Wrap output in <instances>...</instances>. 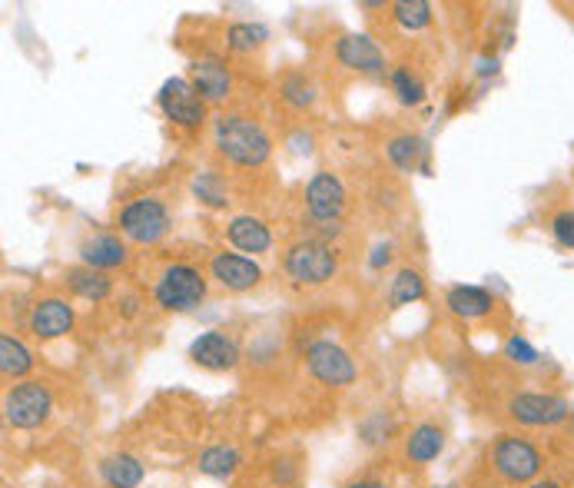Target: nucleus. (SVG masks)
I'll return each instance as SVG.
<instances>
[{
  "label": "nucleus",
  "mask_w": 574,
  "mask_h": 488,
  "mask_svg": "<svg viewBox=\"0 0 574 488\" xmlns=\"http://www.w3.org/2000/svg\"><path fill=\"white\" fill-rule=\"evenodd\" d=\"M505 359L518 362V366H535V362H538V349L531 346L525 336H511L505 342Z\"/></svg>",
  "instance_id": "7c9ffc66"
},
{
  "label": "nucleus",
  "mask_w": 574,
  "mask_h": 488,
  "mask_svg": "<svg viewBox=\"0 0 574 488\" xmlns=\"http://www.w3.org/2000/svg\"><path fill=\"white\" fill-rule=\"evenodd\" d=\"M551 236H555L558 246L574 249V210H561L551 220Z\"/></svg>",
  "instance_id": "2f4dec72"
},
{
  "label": "nucleus",
  "mask_w": 574,
  "mask_h": 488,
  "mask_svg": "<svg viewBox=\"0 0 574 488\" xmlns=\"http://www.w3.org/2000/svg\"><path fill=\"white\" fill-rule=\"evenodd\" d=\"M100 475L110 488H140L143 462L137 459V455H127V452L107 455V459L100 462Z\"/></svg>",
  "instance_id": "412c9836"
},
{
  "label": "nucleus",
  "mask_w": 574,
  "mask_h": 488,
  "mask_svg": "<svg viewBox=\"0 0 574 488\" xmlns=\"http://www.w3.org/2000/svg\"><path fill=\"white\" fill-rule=\"evenodd\" d=\"M385 157L399 173H415L425 160V140L415 137V133H399L385 143Z\"/></svg>",
  "instance_id": "4be33fe9"
},
{
  "label": "nucleus",
  "mask_w": 574,
  "mask_h": 488,
  "mask_svg": "<svg viewBox=\"0 0 574 488\" xmlns=\"http://www.w3.org/2000/svg\"><path fill=\"white\" fill-rule=\"evenodd\" d=\"M445 306L458 319H482L495 309V296L482 286H452L445 296Z\"/></svg>",
  "instance_id": "aec40b11"
},
{
  "label": "nucleus",
  "mask_w": 574,
  "mask_h": 488,
  "mask_svg": "<svg viewBox=\"0 0 574 488\" xmlns=\"http://www.w3.org/2000/svg\"><path fill=\"white\" fill-rule=\"evenodd\" d=\"M392 263V243H379L372 249V256H369V266L372 269H382V266H389Z\"/></svg>",
  "instance_id": "473e14b6"
},
{
  "label": "nucleus",
  "mask_w": 574,
  "mask_h": 488,
  "mask_svg": "<svg viewBox=\"0 0 574 488\" xmlns=\"http://www.w3.org/2000/svg\"><path fill=\"white\" fill-rule=\"evenodd\" d=\"M419 299H425V276L412 266L399 269L389 283V306H412Z\"/></svg>",
  "instance_id": "393cba45"
},
{
  "label": "nucleus",
  "mask_w": 574,
  "mask_h": 488,
  "mask_svg": "<svg viewBox=\"0 0 574 488\" xmlns=\"http://www.w3.org/2000/svg\"><path fill=\"white\" fill-rule=\"evenodd\" d=\"M226 243L239 249V253H253V256H263L273 249V233L269 226L259 220V216H233L226 226Z\"/></svg>",
  "instance_id": "dca6fc26"
},
{
  "label": "nucleus",
  "mask_w": 574,
  "mask_h": 488,
  "mask_svg": "<svg viewBox=\"0 0 574 488\" xmlns=\"http://www.w3.org/2000/svg\"><path fill=\"white\" fill-rule=\"evenodd\" d=\"M571 406L561 396H545V392H521L508 402V415L521 425L541 429V425H558L568 419Z\"/></svg>",
  "instance_id": "9b49d317"
},
{
  "label": "nucleus",
  "mask_w": 574,
  "mask_h": 488,
  "mask_svg": "<svg viewBox=\"0 0 574 488\" xmlns=\"http://www.w3.org/2000/svg\"><path fill=\"white\" fill-rule=\"evenodd\" d=\"M392 17L405 30H425L432 24V4H425V0H399V4H392Z\"/></svg>",
  "instance_id": "c756f323"
},
{
  "label": "nucleus",
  "mask_w": 574,
  "mask_h": 488,
  "mask_svg": "<svg viewBox=\"0 0 574 488\" xmlns=\"http://www.w3.org/2000/svg\"><path fill=\"white\" fill-rule=\"evenodd\" d=\"M283 269L286 276L296 286H322L336 276L339 259L332 253V246L326 240H316V236H306V240H296L283 256Z\"/></svg>",
  "instance_id": "f03ea898"
},
{
  "label": "nucleus",
  "mask_w": 574,
  "mask_h": 488,
  "mask_svg": "<svg viewBox=\"0 0 574 488\" xmlns=\"http://www.w3.org/2000/svg\"><path fill=\"white\" fill-rule=\"evenodd\" d=\"M306 210L312 223H339L346 213V186L336 173L319 170L306 186Z\"/></svg>",
  "instance_id": "1a4fd4ad"
},
{
  "label": "nucleus",
  "mask_w": 574,
  "mask_h": 488,
  "mask_svg": "<svg viewBox=\"0 0 574 488\" xmlns=\"http://www.w3.org/2000/svg\"><path fill=\"white\" fill-rule=\"evenodd\" d=\"M50 412H54V396L37 379L17 382L4 396V419L14 429H37L50 419Z\"/></svg>",
  "instance_id": "423d86ee"
},
{
  "label": "nucleus",
  "mask_w": 574,
  "mask_h": 488,
  "mask_svg": "<svg viewBox=\"0 0 574 488\" xmlns=\"http://www.w3.org/2000/svg\"><path fill=\"white\" fill-rule=\"evenodd\" d=\"M306 366L312 372V379L322 382V386H329V389H346L359 376L352 356L342 346H336L332 339L312 342V346L306 349Z\"/></svg>",
  "instance_id": "0eeeda50"
},
{
  "label": "nucleus",
  "mask_w": 574,
  "mask_h": 488,
  "mask_svg": "<svg viewBox=\"0 0 574 488\" xmlns=\"http://www.w3.org/2000/svg\"><path fill=\"white\" fill-rule=\"evenodd\" d=\"M528 488H561V482H555V479H538V482H531Z\"/></svg>",
  "instance_id": "f704fd0d"
},
{
  "label": "nucleus",
  "mask_w": 574,
  "mask_h": 488,
  "mask_svg": "<svg viewBox=\"0 0 574 488\" xmlns=\"http://www.w3.org/2000/svg\"><path fill=\"white\" fill-rule=\"evenodd\" d=\"M30 369H34L30 349L20 339L10 336V332H4V336H0V372H4L7 379H20L27 376Z\"/></svg>",
  "instance_id": "a878e982"
},
{
  "label": "nucleus",
  "mask_w": 574,
  "mask_h": 488,
  "mask_svg": "<svg viewBox=\"0 0 574 488\" xmlns=\"http://www.w3.org/2000/svg\"><path fill=\"white\" fill-rule=\"evenodd\" d=\"M389 80H392V90H395V97H399L402 107H419V103L425 100V83L419 74H412L409 67H395Z\"/></svg>",
  "instance_id": "cd10ccee"
},
{
  "label": "nucleus",
  "mask_w": 574,
  "mask_h": 488,
  "mask_svg": "<svg viewBox=\"0 0 574 488\" xmlns=\"http://www.w3.org/2000/svg\"><path fill=\"white\" fill-rule=\"evenodd\" d=\"M239 452L233 445H210V449L200 452V459H196V469L203 475H210V479H229L236 469H239Z\"/></svg>",
  "instance_id": "b1692460"
},
{
  "label": "nucleus",
  "mask_w": 574,
  "mask_h": 488,
  "mask_svg": "<svg viewBox=\"0 0 574 488\" xmlns=\"http://www.w3.org/2000/svg\"><path fill=\"white\" fill-rule=\"evenodd\" d=\"M64 279L70 293L87 299V303H103V299L113 293V279L103 273V269H93V266H70Z\"/></svg>",
  "instance_id": "6ab92c4d"
},
{
  "label": "nucleus",
  "mask_w": 574,
  "mask_h": 488,
  "mask_svg": "<svg viewBox=\"0 0 574 488\" xmlns=\"http://www.w3.org/2000/svg\"><path fill=\"white\" fill-rule=\"evenodd\" d=\"M156 107L163 110V117L173 123V127L183 130H196L203 127L206 120V103L200 100V93L193 90L190 80L183 77H170L156 93Z\"/></svg>",
  "instance_id": "6e6552de"
},
{
  "label": "nucleus",
  "mask_w": 574,
  "mask_h": 488,
  "mask_svg": "<svg viewBox=\"0 0 574 488\" xmlns=\"http://www.w3.org/2000/svg\"><path fill=\"white\" fill-rule=\"evenodd\" d=\"M190 83L193 90L200 93L203 103H223L233 90V77H229V67L219 57H200L193 60L190 67Z\"/></svg>",
  "instance_id": "2eb2a0df"
},
{
  "label": "nucleus",
  "mask_w": 574,
  "mask_h": 488,
  "mask_svg": "<svg viewBox=\"0 0 574 488\" xmlns=\"http://www.w3.org/2000/svg\"><path fill=\"white\" fill-rule=\"evenodd\" d=\"M541 452L521 435H498L492 445V469L508 485H531L541 475Z\"/></svg>",
  "instance_id": "39448f33"
},
{
  "label": "nucleus",
  "mask_w": 574,
  "mask_h": 488,
  "mask_svg": "<svg viewBox=\"0 0 574 488\" xmlns=\"http://www.w3.org/2000/svg\"><path fill=\"white\" fill-rule=\"evenodd\" d=\"M336 60L356 74H385V54L369 34H346L336 40Z\"/></svg>",
  "instance_id": "ddd939ff"
},
{
  "label": "nucleus",
  "mask_w": 574,
  "mask_h": 488,
  "mask_svg": "<svg viewBox=\"0 0 574 488\" xmlns=\"http://www.w3.org/2000/svg\"><path fill=\"white\" fill-rule=\"evenodd\" d=\"M153 299L166 313H190L206 299V276L190 263L166 266L153 286Z\"/></svg>",
  "instance_id": "7ed1b4c3"
},
{
  "label": "nucleus",
  "mask_w": 574,
  "mask_h": 488,
  "mask_svg": "<svg viewBox=\"0 0 574 488\" xmlns=\"http://www.w3.org/2000/svg\"><path fill=\"white\" fill-rule=\"evenodd\" d=\"M346 488H389V485H382V482H375V479H359V482H349Z\"/></svg>",
  "instance_id": "72a5a7b5"
},
{
  "label": "nucleus",
  "mask_w": 574,
  "mask_h": 488,
  "mask_svg": "<svg viewBox=\"0 0 574 488\" xmlns=\"http://www.w3.org/2000/svg\"><path fill=\"white\" fill-rule=\"evenodd\" d=\"M117 226L120 233L137 246L160 243L163 236L170 233V210H166V203L156 200V196H137V200H130L120 210Z\"/></svg>",
  "instance_id": "20e7f679"
},
{
  "label": "nucleus",
  "mask_w": 574,
  "mask_h": 488,
  "mask_svg": "<svg viewBox=\"0 0 574 488\" xmlns=\"http://www.w3.org/2000/svg\"><path fill=\"white\" fill-rule=\"evenodd\" d=\"M445 449V432L435 422H419L405 439V459L412 465H429Z\"/></svg>",
  "instance_id": "a211bd4d"
},
{
  "label": "nucleus",
  "mask_w": 574,
  "mask_h": 488,
  "mask_svg": "<svg viewBox=\"0 0 574 488\" xmlns=\"http://www.w3.org/2000/svg\"><path fill=\"white\" fill-rule=\"evenodd\" d=\"M213 147L239 170H259L273 153V140L263 123L249 113H219L213 123Z\"/></svg>",
  "instance_id": "f257e3e1"
},
{
  "label": "nucleus",
  "mask_w": 574,
  "mask_h": 488,
  "mask_svg": "<svg viewBox=\"0 0 574 488\" xmlns=\"http://www.w3.org/2000/svg\"><path fill=\"white\" fill-rule=\"evenodd\" d=\"M27 329L37 339H60L73 329V306L60 296L37 299L34 309L27 316Z\"/></svg>",
  "instance_id": "4468645a"
},
{
  "label": "nucleus",
  "mask_w": 574,
  "mask_h": 488,
  "mask_svg": "<svg viewBox=\"0 0 574 488\" xmlns=\"http://www.w3.org/2000/svg\"><path fill=\"white\" fill-rule=\"evenodd\" d=\"M193 193H196V200L206 203V206H213V210H223V206L229 203L223 176L213 173V170H203V173L193 176Z\"/></svg>",
  "instance_id": "c85d7f7f"
},
{
  "label": "nucleus",
  "mask_w": 574,
  "mask_h": 488,
  "mask_svg": "<svg viewBox=\"0 0 574 488\" xmlns=\"http://www.w3.org/2000/svg\"><path fill=\"white\" fill-rule=\"evenodd\" d=\"M279 97H283L292 110H309L312 103L319 100V90H316V83H312L306 74H299V70H289V74L279 80Z\"/></svg>",
  "instance_id": "bb28decb"
},
{
  "label": "nucleus",
  "mask_w": 574,
  "mask_h": 488,
  "mask_svg": "<svg viewBox=\"0 0 574 488\" xmlns=\"http://www.w3.org/2000/svg\"><path fill=\"white\" fill-rule=\"evenodd\" d=\"M210 276L219 289L226 293H249V289L259 286L263 279V269L253 256H243V253H213L210 259Z\"/></svg>",
  "instance_id": "9d476101"
},
{
  "label": "nucleus",
  "mask_w": 574,
  "mask_h": 488,
  "mask_svg": "<svg viewBox=\"0 0 574 488\" xmlns=\"http://www.w3.org/2000/svg\"><path fill=\"white\" fill-rule=\"evenodd\" d=\"M269 40V27L256 24V20H236V24L226 27V47L233 54H253Z\"/></svg>",
  "instance_id": "5701e85b"
},
{
  "label": "nucleus",
  "mask_w": 574,
  "mask_h": 488,
  "mask_svg": "<svg viewBox=\"0 0 574 488\" xmlns=\"http://www.w3.org/2000/svg\"><path fill=\"white\" fill-rule=\"evenodd\" d=\"M190 359L200 369L210 372H233L239 366V342L226 332H203V336L193 339L190 346Z\"/></svg>",
  "instance_id": "f8f14e48"
},
{
  "label": "nucleus",
  "mask_w": 574,
  "mask_h": 488,
  "mask_svg": "<svg viewBox=\"0 0 574 488\" xmlns=\"http://www.w3.org/2000/svg\"><path fill=\"white\" fill-rule=\"evenodd\" d=\"M80 259L83 266H93V269H117L127 263V243L113 233H93L87 240L80 243Z\"/></svg>",
  "instance_id": "f3484780"
}]
</instances>
